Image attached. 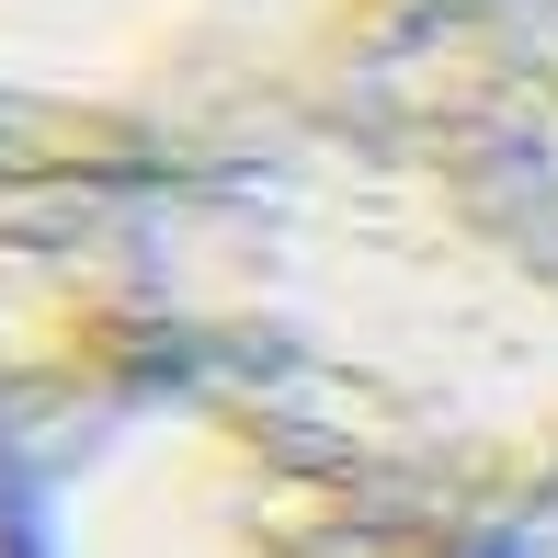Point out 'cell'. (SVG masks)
I'll return each instance as SVG.
<instances>
[{
	"label": "cell",
	"instance_id": "6da1fadb",
	"mask_svg": "<svg viewBox=\"0 0 558 558\" xmlns=\"http://www.w3.org/2000/svg\"><path fill=\"white\" fill-rule=\"evenodd\" d=\"M206 365L524 536L558 513V35L411 0L251 137L0 160V422Z\"/></svg>",
	"mask_w": 558,
	"mask_h": 558
},
{
	"label": "cell",
	"instance_id": "7a4b0ae2",
	"mask_svg": "<svg viewBox=\"0 0 558 558\" xmlns=\"http://www.w3.org/2000/svg\"><path fill=\"white\" fill-rule=\"evenodd\" d=\"M23 558H513L501 524L206 365L0 422Z\"/></svg>",
	"mask_w": 558,
	"mask_h": 558
},
{
	"label": "cell",
	"instance_id": "3957f363",
	"mask_svg": "<svg viewBox=\"0 0 558 558\" xmlns=\"http://www.w3.org/2000/svg\"><path fill=\"white\" fill-rule=\"evenodd\" d=\"M411 0H0V160L148 171L251 137Z\"/></svg>",
	"mask_w": 558,
	"mask_h": 558
},
{
	"label": "cell",
	"instance_id": "277c9868",
	"mask_svg": "<svg viewBox=\"0 0 558 558\" xmlns=\"http://www.w3.org/2000/svg\"><path fill=\"white\" fill-rule=\"evenodd\" d=\"M0 558H23V524H12V456H0Z\"/></svg>",
	"mask_w": 558,
	"mask_h": 558
},
{
	"label": "cell",
	"instance_id": "5b68a950",
	"mask_svg": "<svg viewBox=\"0 0 558 558\" xmlns=\"http://www.w3.org/2000/svg\"><path fill=\"white\" fill-rule=\"evenodd\" d=\"M513 558H558V513H547V524H524V536H513Z\"/></svg>",
	"mask_w": 558,
	"mask_h": 558
},
{
	"label": "cell",
	"instance_id": "8992f818",
	"mask_svg": "<svg viewBox=\"0 0 558 558\" xmlns=\"http://www.w3.org/2000/svg\"><path fill=\"white\" fill-rule=\"evenodd\" d=\"M513 12H524V23H547V35H558V0H513Z\"/></svg>",
	"mask_w": 558,
	"mask_h": 558
}]
</instances>
